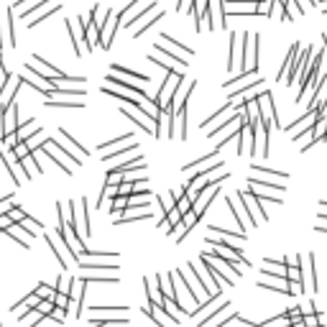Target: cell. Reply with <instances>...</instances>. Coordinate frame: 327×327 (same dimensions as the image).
<instances>
[{"label": "cell", "mask_w": 327, "mask_h": 327, "mask_svg": "<svg viewBox=\"0 0 327 327\" xmlns=\"http://www.w3.org/2000/svg\"><path fill=\"white\" fill-rule=\"evenodd\" d=\"M310 59H312V49H310V46L294 56V61L289 64V72H287V77H284V79H287V84H294V82H297V77H299L304 69L310 67Z\"/></svg>", "instance_id": "cell-2"}, {"label": "cell", "mask_w": 327, "mask_h": 327, "mask_svg": "<svg viewBox=\"0 0 327 327\" xmlns=\"http://www.w3.org/2000/svg\"><path fill=\"white\" fill-rule=\"evenodd\" d=\"M43 238H46V246L51 248V253L56 256V261H59V266H61L64 271H67V269H69V261H67V256H64V253H61V241H54V238H51L49 233H43Z\"/></svg>", "instance_id": "cell-6"}, {"label": "cell", "mask_w": 327, "mask_h": 327, "mask_svg": "<svg viewBox=\"0 0 327 327\" xmlns=\"http://www.w3.org/2000/svg\"><path fill=\"white\" fill-rule=\"evenodd\" d=\"M151 212H128V215H123V217H118L115 220V225H125V223H141V220H151Z\"/></svg>", "instance_id": "cell-11"}, {"label": "cell", "mask_w": 327, "mask_h": 327, "mask_svg": "<svg viewBox=\"0 0 327 327\" xmlns=\"http://www.w3.org/2000/svg\"><path fill=\"white\" fill-rule=\"evenodd\" d=\"M287 261V258H284ZM287 281H297V284H304L302 281V266H299V256H297V266H292L287 261Z\"/></svg>", "instance_id": "cell-12"}, {"label": "cell", "mask_w": 327, "mask_h": 327, "mask_svg": "<svg viewBox=\"0 0 327 327\" xmlns=\"http://www.w3.org/2000/svg\"><path fill=\"white\" fill-rule=\"evenodd\" d=\"M251 169H253V174H264V177H269V179H281V182H287V179H289V174H287V171L269 169L266 164H251Z\"/></svg>", "instance_id": "cell-7"}, {"label": "cell", "mask_w": 327, "mask_h": 327, "mask_svg": "<svg viewBox=\"0 0 327 327\" xmlns=\"http://www.w3.org/2000/svg\"><path fill=\"white\" fill-rule=\"evenodd\" d=\"M36 312H38L41 317H49V315L54 312V302H46V299H41V302L36 304Z\"/></svg>", "instance_id": "cell-21"}, {"label": "cell", "mask_w": 327, "mask_h": 327, "mask_svg": "<svg viewBox=\"0 0 327 327\" xmlns=\"http://www.w3.org/2000/svg\"><path fill=\"white\" fill-rule=\"evenodd\" d=\"M322 41H325V51H327V33H322Z\"/></svg>", "instance_id": "cell-35"}, {"label": "cell", "mask_w": 327, "mask_h": 327, "mask_svg": "<svg viewBox=\"0 0 327 327\" xmlns=\"http://www.w3.org/2000/svg\"><path fill=\"white\" fill-rule=\"evenodd\" d=\"M77 266H82L84 271H113V274H118V266H113V261H79Z\"/></svg>", "instance_id": "cell-5"}, {"label": "cell", "mask_w": 327, "mask_h": 327, "mask_svg": "<svg viewBox=\"0 0 327 327\" xmlns=\"http://www.w3.org/2000/svg\"><path fill=\"white\" fill-rule=\"evenodd\" d=\"M238 202L243 205V210H246V215H248V223H251L253 228H256V223H266V220H269V215L264 212V205H261V200L253 197L251 192L241 189V192H238Z\"/></svg>", "instance_id": "cell-1"}, {"label": "cell", "mask_w": 327, "mask_h": 327, "mask_svg": "<svg viewBox=\"0 0 327 327\" xmlns=\"http://www.w3.org/2000/svg\"><path fill=\"white\" fill-rule=\"evenodd\" d=\"M33 294H36L38 299H46V302H54V297H56V289H54V287H49V284H38V287L33 289Z\"/></svg>", "instance_id": "cell-13"}, {"label": "cell", "mask_w": 327, "mask_h": 327, "mask_svg": "<svg viewBox=\"0 0 327 327\" xmlns=\"http://www.w3.org/2000/svg\"><path fill=\"white\" fill-rule=\"evenodd\" d=\"M325 13H327V5H325Z\"/></svg>", "instance_id": "cell-37"}, {"label": "cell", "mask_w": 327, "mask_h": 327, "mask_svg": "<svg viewBox=\"0 0 327 327\" xmlns=\"http://www.w3.org/2000/svg\"><path fill=\"white\" fill-rule=\"evenodd\" d=\"M210 230H212L215 235L225 238V241H241V243H246V238H248V235L238 233V230H225V228H220V225H210Z\"/></svg>", "instance_id": "cell-9"}, {"label": "cell", "mask_w": 327, "mask_h": 327, "mask_svg": "<svg viewBox=\"0 0 327 327\" xmlns=\"http://www.w3.org/2000/svg\"><path fill=\"white\" fill-rule=\"evenodd\" d=\"M169 197L177 202L179 197H184V187H171V192H169Z\"/></svg>", "instance_id": "cell-32"}, {"label": "cell", "mask_w": 327, "mask_h": 327, "mask_svg": "<svg viewBox=\"0 0 327 327\" xmlns=\"http://www.w3.org/2000/svg\"><path fill=\"white\" fill-rule=\"evenodd\" d=\"M304 327H320V315H307V317H302Z\"/></svg>", "instance_id": "cell-30"}, {"label": "cell", "mask_w": 327, "mask_h": 327, "mask_svg": "<svg viewBox=\"0 0 327 327\" xmlns=\"http://www.w3.org/2000/svg\"><path fill=\"white\" fill-rule=\"evenodd\" d=\"M0 161L8 166L13 184H20V182H23V177H20V164H18V159L13 156V151H10V154H8V151H0Z\"/></svg>", "instance_id": "cell-4"}, {"label": "cell", "mask_w": 327, "mask_h": 327, "mask_svg": "<svg viewBox=\"0 0 327 327\" xmlns=\"http://www.w3.org/2000/svg\"><path fill=\"white\" fill-rule=\"evenodd\" d=\"M123 210H128V197H113L110 212H123Z\"/></svg>", "instance_id": "cell-25"}, {"label": "cell", "mask_w": 327, "mask_h": 327, "mask_svg": "<svg viewBox=\"0 0 327 327\" xmlns=\"http://www.w3.org/2000/svg\"><path fill=\"white\" fill-rule=\"evenodd\" d=\"M61 136H64V138H67V141H69V143H72V146H74V148H77V151H79V156H82V159H84V156H87V154H90V151H87V148H84V146H82V143H77V141H74V138H72V136H69V133H67V130H61Z\"/></svg>", "instance_id": "cell-27"}, {"label": "cell", "mask_w": 327, "mask_h": 327, "mask_svg": "<svg viewBox=\"0 0 327 327\" xmlns=\"http://www.w3.org/2000/svg\"><path fill=\"white\" fill-rule=\"evenodd\" d=\"M125 141H136V138H133V133H125V136H118V138L107 141V143H100V148H102V151H105V148H115L118 143H125Z\"/></svg>", "instance_id": "cell-20"}, {"label": "cell", "mask_w": 327, "mask_h": 327, "mask_svg": "<svg viewBox=\"0 0 327 327\" xmlns=\"http://www.w3.org/2000/svg\"><path fill=\"white\" fill-rule=\"evenodd\" d=\"M69 304H72V299H69L67 294L56 292V297H54V307H56V310H64V312H67V310H69Z\"/></svg>", "instance_id": "cell-18"}, {"label": "cell", "mask_w": 327, "mask_h": 327, "mask_svg": "<svg viewBox=\"0 0 327 327\" xmlns=\"http://www.w3.org/2000/svg\"><path fill=\"white\" fill-rule=\"evenodd\" d=\"M317 3H322V5H327V0H317Z\"/></svg>", "instance_id": "cell-36"}, {"label": "cell", "mask_w": 327, "mask_h": 327, "mask_svg": "<svg viewBox=\"0 0 327 327\" xmlns=\"http://www.w3.org/2000/svg\"><path fill=\"white\" fill-rule=\"evenodd\" d=\"M5 15H8V33H10V46H15V31H13V5L5 10Z\"/></svg>", "instance_id": "cell-28"}, {"label": "cell", "mask_w": 327, "mask_h": 327, "mask_svg": "<svg viewBox=\"0 0 327 327\" xmlns=\"http://www.w3.org/2000/svg\"><path fill=\"white\" fill-rule=\"evenodd\" d=\"M26 3H31V0H15L13 5H15V8H20V5H26Z\"/></svg>", "instance_id": "cell-34"}, {"label": "cell", "mask_w": 327, "mask_h": 327, "mask_svg": "<svg viewBox=\"0 0 327 327\" xmlns=\"http://www.w3.org/2000/svg\"><path fill=\"white\" fill-rule=\"evenodd\" d=\"M113 74H123V77H128V79H136V82H148V77L146 74H141V72H133V69H128V67H120V64H113Z\"/></svg>", "instance_id": "cell-10"}, {"label": "cell", "mask_w": 327, "mask_h": 327, "mask_svg": "<svg viewBox=\"0 0 327 327\" xmlns=\"http://www.w3.org/2000/svg\"><path fill=\"white\" fill-rule=\"evenodd\" d=\"M3 146H5V151H13V148L18 146V136H15V133L5 136V138H3Z\"/></svg>", "instance_id": "cell-29"}, {"label": "cell", "mask_w": 327, "mask_h": 327, "mask_svg": "<svg viewBox=\"0 0 327 327\" xmlns=\"http://www.w3.org/2000/svg\"><path fill=\"white\" fill-rule=\"evenodd\" d=\"M174 210H177V212H179V215L184 217V215H187V212L192 210V202H189L187 197H179L177 202H174Z\"/></svg>", "instance_id": "cell-24"}, {"label": "cell", "mask_w": 327, "mask_h": 327, "mask_svg": "<svg viewBox=\"0 0 327 327\" xmlns=\"http://www.w3.org/2000/svg\"><path fill=\"white\" fill-rule=\"evenodd\" d=\"M217 151H220V146H217L212 154H207L205 159H197V161H192V164H187L184 166V171H205V169H210V164L212 161H217Z\"/></svg>", "instance_id": "cell-8"}, {"label": "cell", "mask_w": 327, "mask_h": 327, "mask_svg": "<svg viewBox=\"0 0 327 327\" xmlns=\"http://www.w3.org/2000/svg\"><path fill=\"white\" fill-rule=\"evenodd\" d=\"M184 3H187V0H177V5H174V8H177V10H184Z\"/></svg>", "instance_id": "cell-33"}, {"label": "cell", "mask_w": 327, "mask_h": 327, "mask_svg": "<svg viewBox=\"0 0 327 327\" xmlns=\"http://www.w3.org/2000/svg\"><path fill=\"white\" fill-rule=\"evenodd\" d=\"M159 20H164V10H159V13H156L154 18H151V20H146V23H143V26L136 31V38H138V36H143V33H146L151 26H154V23H159Z\"/></svg>", "instance_id": "cell-19"}, {"label": "cell", "mask_w": 327, "mask_h": 327, "mask_svg": "<svg viewBox=\"0 0 327 327\" xmlns=\"http://www.w3.org/2000/svg\"><path fill=\"white\" fill-rule=\"evenodd\" d=\"M154 8H156V0H154V3H151L148 8H143V10H141L138 15H133V18H130V20H123V23H125V28H133V26L138 23V20H143V18H146L148 13H154Z\"/></svg>", "instance_id": "cell-15"}, {"label": "cell", "mask_w": 327, "mask_h": 327, "mask_svg": "<svg viewBox=\"0 0 327 327\" xmlns=\"http://www.w3.org/2000/svg\"><path fill=\"white\" fill-rule=\"evenodd\" d=\"M5 215L10 217V220H13L15 225H18V223H20V220H23V217H26V212H23V210H20L18 205H10V210H8Z\"/></svg>", "instance_id": "cell-23"}, {"label": "cell", "mask_w": 327, "mask_h": 327, "mask_svg": "<svg viewBox=\"0 0 327 327\" xmlns=\"http://www.w3.org/2000/svg\"><path fill=\"white\" fill-rule=\"evenodd\" d=\"M105 82H113L115 87H120V90H128V92H133V97H138V100H146V92L141 90L138 84H133V82H128V79H123V77H118V74H107L105 77Z\"/></svg>", "instance_id": "cell-3"}, {"label": "cell", "mask_w": 327, "mask_h": 327, "mask_svg": "<svg viewBox=\"0 0 327 327\" xmlns=\"http://www.w3.org/2000/svg\"><path fill=\"white\" fill-rule=\"evenodd\" d=\"M56 10H61V5H51V10H46V13H41V15H38L36 20H28V28H31V26H38V23H41V20H46V18H49V15H54Z\"/></svg>", "instance_id": "cell-26"}, {"label": "cell", "mask_w": 327, "mask_h": 327, "mask_svg": "<svg viewBox=\"0 0 327 327\" xmlns=\"http://www.w3.org/2000/svg\"><path fill=\"white\" fill-rule=\"evenodd\" d=\"M238 43H241V41H238L235 38V33H230V51H228V69L230 72H235V51H238Z\"/></svg>", "instance_id": "cell-14"}, {"label": "cell", "mask_w": 327, "mask_h": 327, "mask_svg": "<svg viewBox=\"0 0 327 327\" xmlns=\"http://www.w3.org/2000/svg\"><path fill=\"white\" fill-rule=\"evenodd\" d=\"M46 107H84V102H69V100H49Z\"/></svg>", "instance_id": "cell-22"}, {"label": "cell", "mask_w": 327, "mask_h": 327, "mask_svg": "<svg viewBox=\"0 0 327 327\" xmlns=\"http://www.w3.org/2000/svg\"><path fill=\"white\" fill-rule=\"evenodd\" d=\"M302 287H304V284H297V281H289V294H292V297H299V294L304 292Z\"/></svg>", "instance_id": "cell-31"}, {"label": "cell", "mask_w": 327, "mask_h": 327, "mask_svg": "<svg viewBox=\"0 0 327 327\" xmlns=\"http://www.w3.org/2000/svg\"><path fill=\"white\" fill-rule=\"evenodd\" d=\"M156 49H159L161 54H166V56H171L174 61H177V64H179V67H187V64H189V61H187V56H179V54H174V49H166V46H164V43H156Z\"/></svg>", "instance_id": "cell-16"}, {"label": "cell", "mask_w": 327, "mask_h": 327, "mask_svg": "<svg viewBox=\"0 0 327 327\" xmlns=\"http://www.w3.org/2000/svg\"><path fill=\"white\" fill-rule=\"evenodd\" d=\"M289 5H297V13L304 15V13H307V8L317 5V0H289Z\"/></svg>", "instance_id": "cell-17"}]
</instances>
